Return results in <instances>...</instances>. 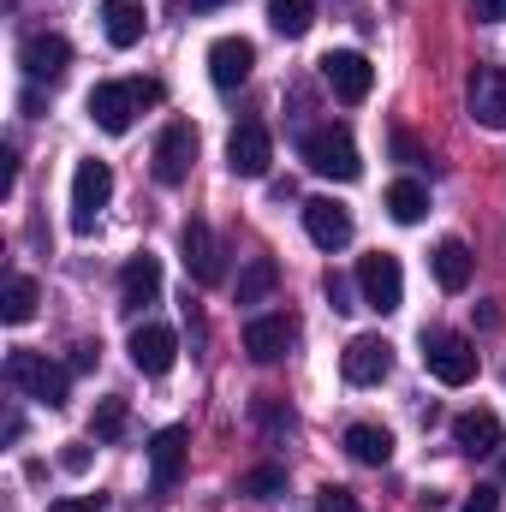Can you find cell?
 <instances>
[{"mask_svg":"<svg viewBox=\"0 0 506 512\" xmlns=\"http://www.w3.org/2000/svg\"><path fill=\"white\" fill-rule=\"evenodd\" d=\"M155 102H161V84L155 78H126V84H96L84 108H90V120L108 131V137H126L131 120L143 108H155Z\"/></svg>","mask_w":506,"mask_h":512,"instance_id":"1","label":"cell"},{"mask_svg":"<svg viewBox=\"0 0 506 512\" xmlns=\"http://www.w3.org/2000/svg\"><path fill=\"white\" fill-rule=\"evenodd\" d=\"M304 161H310V173L340 179V185L364 179V155H358V143H352L346 126H316L310 137H304Z\"/></svg>","mask_w":506,"mask_h":512,"instance_id":"2","label":"cell"},{"mask_svg":"<svg viewBox=\"0 0 506 512\" xmlns=\"http://www.w3.org/2000/svg\"><path fill=\"white\" fill-rule=\"evenodd\" d=\"M6 382L42 405H66V370L48 358V352H30V346H12L6 352Z\"/></svg>","mask_w":506,"mask_h":512,"instance_id":"3","label":"cell"},{"mask_svg":"<svg viewBox=\"0 0 506 512\" xmlns=\"http://www.w3.org/2000/svg\"><path fill=\"white\" fill-rule=\"evenodd\" d=\"M108 197H114V173H108V161H78V173H72V233H78V239L96 233Z\"/></svg>","mask_w":506,"mask_h":512,"instance_id":"4","label":"cell"},{"mask_svg":"<svg viewBox=\"0 0 506 512\" xmlns=\"http://www.w3.org/2000/svg\"><path fill=\"white\" fill-rule=\"evenodd\" d=\"M358 292H364V310H376V316H393L399 304H405V268H399V256H364L358 262Z\"/></svg>","mask_w":506,"mask_h":512,"instance_id":"5","label":"cell"},{"mask_svg":"<svg viewBox=\"0 0 506 512\" xmlns=\"http://www.w3.org/2000/svg\"><path fill=\"white\" fill-rule=\"evenodd\" d=\"M423 364H429V376L441 387H465L477 376V346L465 334H429L423 340Z\"/></svg>","mask_w":506,"mask_h":512,"instance_id":"6","label":"cell"},{"mask_svg":"<svg viewBox=\"0 0 506 512\" xmlns=\"http://www.w3.org/2000/svg\"><path fill=\"white\" fill-rule=\"evenodd\" d=\"M191 161H197V126L191 120H173V126L155 137V155H149L155 185H185L191 179Z\"/></svg>","mask_w":506,"mask_h":512,"instance_id":"7","label":"cell"},{"mask_svg":"<svg viewBox=\"0 0 506 512\" xmlns=\"http://www.w3.org/2000/svg\"><path fill=\"white\" fill-rule=\"evenodd\" d=\"M18 66H24L30 84H54V78H66V66H72V42L54 36V30H36V36L18 42Z\"/></svg>","mask_w":506,"mask_h":512,"instance_id":"8","label":"cell"},{"mask_svg":"<svg viewBox=\"0 0 506 512\" xmlns=\"http://www.w3.org/2000/svg\"><path fill=\"white\" fill-rule=\"evenodd\" d=\"M322 84H328L340 102H364L370 84H376V66H370L358 48H334V54H322Z\"/></svg>","mask_w":506,"mask_h":512,"instance_id":"9","label":"cell"},{"mask_svg":"<svg viewBox=\"0 0 506 512\" xmlns=\"http://www.w3.org/2000/svg\"><path fill=\"white\" fill-rule=\"evenodd\" d=\"M191 435L179 429V423H167V429H155V441H149V489L155 495H173L179 489V477H185V447Z\"/></svg>","mask_w":506,"mask_h":512,"instance_id":"10","label":"cell"},{"mask_svg":"<svg viewBox=\"0 0 506 512\" xmlns=\"http://www.w3.org/2000/svg\"><path fill=\"white\" fill-rule=\"evenodd\" d=\"M387 370H393V346H387L381 334H352V346L340 352V376L352 387L387 382Z\"/></svg>","mask_w":506,"mask_h":512,"instance_id":"11","label":"cell"},{"mask_svg":"<svg viewBox=\"0 0 506 512\" xmlns=\"http://www.w3.org/2000/svg\"><path fill=\"white\" fill-rule=\"evenodd\" d=\"M304 233H310V245L316 251H346L352 245V209L346 203H334V197H310L304 203Z\"/></svg>","mask_w":506,"mask_h":512,"instance_id":"12","label":"cell"},{"mask_svg":"<svg viewBox=\"0 0 506 512\" xmlns=\"http://www.w3.org/2000/svg\"><path fill=\"white\" fill-rule=\"evenodd\" d=\"M179 256H185V274L197 286H221V245H215L209 221H185L179 227Z\"/></svg>","mask_w":506,"mask_h":512,"instance_id":"13","label":"cell"},{"mask_svg":"<svg viewBox=\"0 0 506 512\" xmlns=\"http://www.w3.org/2000/svg\"><path fill=\"white\" fill-rule=\"evenodd\" d=\"M465 102H471V120L483 131H506V72L501 66H477L471 84H465Z\"/></svg>","mask_w":506,"mask_h":512,"instance_id":"14","label":"cell"},{"mask_svg":"<svg viewBox=\"0 0 506 512\" xmlns=\"http://www.w3.org/2000/svg\"><path fill=\"white\" fill-rule=\"evenodd\" d=\"M268 161H274V137H268V126L245 120V126L227 137V167H233L239 179H262Z\"/></svg>","mask_w":506,"mask_h":512,"instance_id":"15","label":"cell"},{"mask_svg":"<svg viewBox=\"0 0 506 512\" xmlns=\"http://www.w3.org/2000/svg\"><path fill=\"white\" fill-rule=\"evenodd\" d=\"M131 364L143 370V376H167L173 370V358H179V334L173 328H161V322H143L137 334H131Z\"/></svg>","mask_w":506,"mask_h":512,"instance_id":"16","label":"cell"},{"mask_svg":"<svg viewBox=\"0 0 506 512\" xmlns=\"http://www.w3.org/2000/svg\"><path fill=\"white\" fill-rule=\"evenodd\" d=\"M256 66V48L245 36H221V42H209V78H215V90H239L245 78H251Z\"/></svg>","mask_w":506,"mask_h":512,"instance_id":"17","label":"cell"},{"mask_svg":"<svg viewBox=\"0 0 506 512\" xmlns=\"http://www.w3.org/2000/svg\"><path fill=\"white\" fill-rule=\"evenodd\" d=\"M292 340H298L292 316H256L251 328H245V352H251L256 364H280L292 352Z\"/></svg>","mask_w":506,"mask_h":512,"instance_id":"18","label":"cell"},{"mask_svg":"<svg viewBox=\"0 0 506 512\" xmlns=\"http://www.w3.org/2000/svg\"><path fill=\"white\" fill-rule=\"evenodd\" d=\"M155 298H161V262L149 251H137L126 268H120V304H126V310H149Z\"/></svg>","mask_w":506,"mask_h":512,"instance_id":"19","label":"cell"},{"mask_svg":"<svg viewBox=\"0 0 506 512\" xmlns=\"http://www.w3.org/2000/svg\"><path fill=\"white\" fill-rule=\"evenodd\" d=\"M453 447L471 453V459L495 453V447H501V417L483 411V405H477V411H459V417H453Z\"/></svg>","mask_w":506,"mask_h":512,"instance_id":"20","label":"cell"},{"mask_svg":"<svg viewBox=\"0 0 506 512\" xmlns=\"http://www.w3.org/2000/svg\"><path fill=\"white\" fill-rule=\"evenodd\" d=\"M102 30H108L114 48H137L143 30H149V12L137 0H102Z\"/></svg>","mask_w":506,"mask_h":512,"instance_id":"21","label":"cell"},{"mask_svg":"<svg viewBox=\"0 0 506 512\" xmlns=\"http://www.w3.org/2000/svg\"><path fill=\"white\" fill-rule=\"evenodd\" d=\"M36 304H42L36 280H30V274H6V286H0V322H6V328H24V322L36 316Z\"/></svg>","mask_w":506,"mask_h":512,"instance_id":"22","label":"cell"},{"mask_svg":"<svg viewBox=\"0 0 506 512\" xmlns=\"http://www.w3.org/2000/svg\"><path fill=\"white\" fill-rule=\"evenodd\" d=\"M429 262H435L441 292H465V286H471V245H465V239H441Z\"/></svg>","mask_w":506,"mask_h":512,"instance_id":"23","label":"cell"},{"mask_svg":"<svg viewBox=\"0 0 506 512\" xmlns=\"http://www.w3.org/2000/svg\"><path fill=\"white\" fill-rule=\"evenodd\" d=\"M310 24H316V0H268V30L274 36L298 42V36H310Z\"/></svg>","mask_w":506,"mask_h":512,"instance_id":"24","label":"cell"},{"mask_svg":"<svg viewBox=\"0 0 506 512\" xmlns=\"http://www.w3.org/2000/svg\"><path fill=\"white\" fill-rule=\"evenodd\" d=\"M346 453H352L358 465H387V459H393V435H387L381 423H352V429H346Z\"/></svg>","mask_w":506,"mask_h":512,"instance_id":"25","label":"cell"},{"mask_svg":"<svg viewBox=\"0 0 506 512\" xmlns=\"http://www.w3.org/2000/svg\"><path fill=\"white\" fill-rule=\"evenodd\" d=\"M387 215H393L399 227H417V221L429 215V191H423L417 179H399V185H387Z\"/></svg>","mask_w":506,"mask_h":512,"instance_id":"26","label":"cell"},{"mask_svg":"<svg viewBox=\"0 0 506 512\" xmlns=\"http://www.w3.org/2000/svg\"><path fill=\"white\" fill-rule=\"evenodd\" d=\"M274 286H280V262L274 256H251L245 274H239V304H262Z\"/></svg>","mask_w":506,"mask_h":512,"instance_id":"27","label":"cell"},{"mask_svg":"<svg viewBox=\"0 0 506 512\" xmlns=\"http://www.w3.org/2000/svg\"><path fill=\"white\" fill-rule=\"evenodd\" d=\"M90 435L96 441H120L126 435V399H102L96 417H90Z\"/></svg>","mask_w":506,"mask_h":512,"instance_id":"28","label":"cell"},{"mask_svg":"<svg viewBox=\"0 0 506 512\" xmlns=\"http://www.w3.org/2000/svg\"><path fill=\"white\" fill-rule=\"evenodd\" d=\"M286 489V471L280 465H256V471H245V483H239V495H256V501H274Z\"/></svg>","mask_w":506,"mask_h":512,"instance_id":"29","label":"cell"},{"mask_svg":"<svg viewBox=\"0 0 506 512\" xmlns=\"http://www.w3.org/2000/svg\"><path fill=\"white\" fill-rule=\"evenodd\" d=\"M256 423H262L268 435H286V429H292V411H286L274 393H262V399H256Z\"/></svg>","mask_w":506,"mask_h":512,"instance_id":"30","label":"cell"},{"mask_svg":"<svg viewBox=\"0 0 506 512\" xmlns=\"http://www.w3.org/2000/svg\"><path fill=\"white\" fill-rule=\"evenodd\" d=\"M316 512H364V507H358V495H352V489H340V483H328V489L316 495Z\"/></svg>","mask_w":506,"mask_h":512,"instance_id":"31","label":"cell"},{"mask_svg":"<svg viewBox=\"0 0 506 512\" xmlns=\"http://www.w3.org/2000/svg\"><path fill=\"white\" fill-rule=\"evenodd\" d=\"M459 512H501V489H489V483H477L465 501H459Z\"/></svg>","mask_w":506,"mask_h":512,"instance_id":"32","label":"cell"},{"mask_svg":"<svg viewBox=\"0 0 506 512\" xmlns=\"http://www.w3.org/2000/svg\"><path fill=\"white\" fill-rule=\"evenodd\" d=\"M60 471H72V477H78V471H90V447H84V441H66V453H60Z\"/></svg>","mask_w":506,"mask_h":512,"instance_id":"33","label":"cell"},{"mask_svg":"<svg viewBox=\"0 0 506 512\" xmlns=\"http://www.w3.org/2000/svg\"><path fill=\"white\" fill-rule=\"evenodd\" d=\"M102 507H108L102 495H72V501H54L48 512H102Z\"/></svg>","mask_w":506,"mask_h":512,"instance_id":"34","label":"cell"},{"mask_svg":"<svg viewBox=\"0 0 506 512\" xmlns=\"http://www.w3.org/2000/svg\"><path fill=\"white\" fill-rule=\"evenodd\" d=\"M477 24H506V0H477Z\"/></svg>","mask_w":506,"mask_h":512,"instance_id":"35","label":"cell"},{"mask_svg":"<svg viewBox=\"0 0 506 512\" xmlns=\"http://www.w3.org/2000/svg\"><path fill=\"white\" fill-rule=\"evenodd\" d=\"M328 298H334V310H358V304H352V286H346L340 274H328Z\"/></svg>","mask_w":506,"mask_h":512,"instance_id":"36","label":"cell"},{"mask_svg":"<svg viewBox=\"0 0 506 512\" xmlns=\"http://www.w3.org/2000/svg\"><path fill=\"white\" fill-rule=\"evenodd\" d=\"M191 6H197V12H215V6H227V0H191Z\"/></svg>","mask_w":506,"mask_h":512,"instance_id":"37","label":"cell"},{"mask_svg":"<svg viewBox=\"0 0 506 512\" xmlns=\"http://www.w3.org/2000/svg\"><path fill=\"white\" fill-rule=\"evenodd\" d=\"M501 477H506V459H501Z\"/></svg>","mask_w":506,"mask_h":512,"instance_id":"38","label":"cell"}]
</instances>
